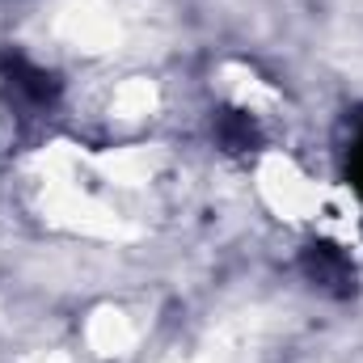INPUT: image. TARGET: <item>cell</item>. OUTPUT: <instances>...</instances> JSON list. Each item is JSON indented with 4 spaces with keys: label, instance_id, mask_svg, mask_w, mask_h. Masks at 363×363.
<instances>
[{
    "label": "cell",
    "instance_id": "cell-1",
    "mask_svg": "<svg viewBox=\"0 0 363 363\" xmlns=\"http://www.w3.org/2000/svg\"><path fill=\"white\" fill-rule=\"evenodd\" d=\"M0 72H4L9 85H17V93H26L30 101H51V97L60 93L55 77H47L43 68H34V64L21 60V55H0Z\"/></svg>",
    "mask_w": 363,
    "mask_h": 363
},
{
    "label": "cell",
    "instance_id": "cell-3",
    "mask_svg": "<svg viewBox=\"0 0 363 363\" xmlns=\"http://www.w3.org/2000/svg\"><path fill=\"white\" fill-rule=\"evenodd\" d=\"M220 144H224L228 152H245V148L254 144V123H250L245 114H237V110L220 114Z\"/></svg>",
    "mask_w": 363,
    "mask_h": 363
},
{
    "label": "cell",
    "instance_id": "cell-2",
    "mask_svg": "<svg viewBox=\"0 0 363 363\" xmlns=\"http://www.w3.org/2000/svg\"><path fill=\"white\" fill-rule=\"evenodd\" d=\"M304 267H308V274H313L321 287H334V291H351V283H355L347 258H342L334 245H313L308 258H304Z\"/></svg>",
    "mask_w": 363,
    "mask_h": 363
}]
</instances>
